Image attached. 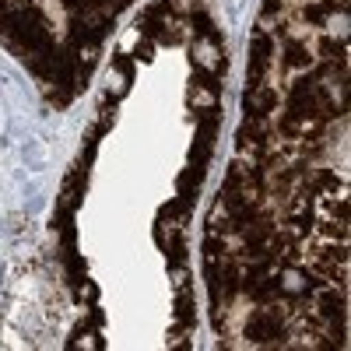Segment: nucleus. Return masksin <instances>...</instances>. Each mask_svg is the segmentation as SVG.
<instances>
[{
  "instance_id": "1",
  "label": "nucleus",
  "mask_w": 351,
  "mask_h": 351,
  "mask_svg": "<svg viewBox=\"0 0 351 351\" xmlns=\"http://www.w3.org/2000/svg\"><path fill=\"white\" fill-rule=\"evenodd\" d=\"M246 337L253 344H274V341H285V319L278 309H256L250 319H246Z\"/></svg>"
},
{
  "instance_id": "9",
  "label": "nucleus",
  "mask_w": 351,
  "mask_h": 351,
  "mask_svg": "<svg viewBox=\"0 0 351 351\" xmlns=\"http://www.w3.org/2000/svg\"><path fill=\"white\" fill-rule=\"evenodd\" d=\"M116 71H120L123 77H130V56H116Z\"/></svg>"
},
{
  "instance_id": "5",
  "label": "nucleus",
  "mask_w": 351,
  "mask_h": 351,
  "mask_svg": "<svg viewBox=\"0 0 351 351\" xmlns=\"http://www.w3.org/2000/svg\"><path fill=\"white\" fill-rule=\"evenodd\" d=\"M319 56H324L327 64H344V39L327 36L324 43H319Z\"/></svg>"
},
{
  "instance_id": "8",
  "label": "nucleus",
  "mask_w": 351,
  "mask_h": 351,
  "mask_svg": "<svg viewBox=\"0 0 351 351\" xmlns=\"http://www.w3.org/2000/svg\"><path fill=\"white\" fill-rule=\"evenodd\" d=\"M137 60H152V39H144V43H137Z\"/></svg>"
},
{
  "instance_id": "4",
  "label": "nucleus",
  "mask_w": 351,
  "mask_h": 351,
  "mask_svg": "<svg viewBox=\"0 0 351 351\" xmlns=\"http://www.w3.org/2000/svg\"><path fill=\"white\" fill-rule=\"evenodd\" d=\"M285 64H288V67H309V64H313L309 46H306V43H288V49H285Z\"/></svg>"
},
{
  "instance_id": "6",
  "label": "nucleus",
  "mask_w": 351,
  "mask_h": 351,
  "mask_svg": "<svg viewBox=\"0 0 351 351\" xmlns=\"http://www.w3.org/2000/svg\"><path fill=\"white\" fill-rule=\"evenodd\" d=\"M337 8V0H319V4H306V21H313V25H319V21H324L330 11Z\"/></svg>"
},
{
  "instance_id": "2",
  "label": "nucleus",
  "mask_w": 351,
  "mask_h": 351,
  "mask_svg": "<svg viewBox=\"0 0 351 351\" xmlns=\"http://www.w3.org/2000/svg\"><path fill=\"white\" fill-rule=\"evenodd\" d=\"M313 309H319V316L334 319V324H341L344 319V288L337 291V285L330 288H313Z\"/></svg>"
},
{
  "instance_id": "10",
  "label": "nucleus",
  "mask_w": 351,
  "mask_h": 351,
  "mask_svg": "<svg viewBox=\"0 0 351 351\" xmlns=\"http://www.w3.org/2000/svg\"><path fill=\"white\" fill-rule=\"evenodd\" d=\"M84 4H88V0H64L67 11H77V8H84Z\"/></svg>"
},
{
  "instance_id": "3",
  "label": "nucleus",
  "mask_w": 351,
  "mask_h": 351,
  "mask_svg": "<svg viewBox=\"0 0 351 351\" xmlns=\"http://www.w3.org/2000/svg\"><path fill=\"white\" fill-rule=\"evenodd\" d=\"M274 102H278V95L271 92V88H263V84H253V92L246 95V109L260 112V116H267L274 109Z\"/></svg>"
},
{
  "instance_id": "7",
  "label": "nucleus",
  "mask_w": 351,
  "mask_h": 351,
  "mask_svg": "<svg viewBox=\"0 0 351 351\" xmlns=\"http://www.w3.org/2000/svg\"><path fill=\"white\" fill-rule=\"evenodd\" d=\"M319 236H327V239H337V243H344L348 239V221L341 218H334V221H324V225H319Z\"/></svg>"
}]
</instances>
